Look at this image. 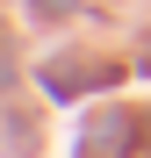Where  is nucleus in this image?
<instances>
[]
</instances>
